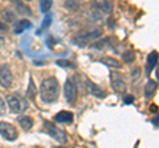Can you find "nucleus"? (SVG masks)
I'll return each instance as SVG.
<instances>
[{
    "mask_svg": "<svg viewBox=\"0 0 159 148\" xmlns=\"http://www.w3.org/2000/svg\"><path fill=\"white\" fill-rule=\"evenodd\" d=\"M56 148H65V147H56Z\"/></svg>",
    "mask_w": 159,
    "mask_h": 148,
    "instance_id": "cd10ccee",
    "label": "nucleus"
},
{
    "mask_svg": "<svg viewBox=\"0 0 159 148\" xmlns=\"http://www.w3.org/2000/svg\"><path fill=\"white\" fill-rule=\"evenodd\" d=\"M64 93H65V98L69 103H74L77 99V85L74 83V80L70 78L65 83V89H64Z\"/></svg>",
    "mask_w": 159,
    "mask_h": 148,
    "instance_id": "423d86ee",
    "label": "nucleus"
},
{
    "mask_svg": "<svg viewBox=\"0 0 159 148\" xmlns=\"http://www.w3.org/2000/svg\"><path fill=\"white\" fill-rule=\"evenodd\" d=\"M54 120L58 123H72L73 122V112L69 111H60L58 114L54 115Z\"/></svg>",
    "mask_w": 159,
    "mask_h": 148,
    "instance_id": "9d476101",
    "label": "nucleus"
},
{
    "mask_svg": "<svg viewBox=\"0 0 159 148\" xmlns=\"http://www.w3.org/2000/svg\"><path fill=\"white\" fill-rule=\"evenodd\" d=\"M36 86H34V82L32 78H29V86H28V90H27V97L28 98H31V99H33L34 97H36Z\"/></svg>",
    "mask_w": 159,
    "mask_h": 148,
    "instance_id": "f3484780",
    "label": "nucleus"
},
{
    "mask_svg": "<svg viewBox=\"0 0 159 148\" xmlns=\"http://www.w3.org/2000/svg\"><path fill=\"white\" fill-rule=\"evenodd\" d=\"M44 128H45V131L48 132V135H51L54 140H57L60 143H66V134L64 132L61 128H58L57 126H54L53 123L51 122H44Z\"/></svg>",
    "mask_w": 159,
    "mask_h": 148,
    "instance_id": "20e7f679",
    "label": "nucleus"
},
{
    "mask_svg": "<svg viewBox=\"0 0 159 148\" xmlns=\"http://www.w3.org/2000/svg\"><path fill=\"white\" fill-rule=\"evenodd\" d=\"M110 80H111V86L117 93H121L122 94V93L126 91V83L122 80V77L119 73H111Z\"/></svg>",
    "mask_w": 159,
    "mask_h": 148,
    "instance_id": "6e6552de",
    "label": "nucleus"
},
{
    "mask_svg": "<svg viewBox=\"0 0 159 148\" xmlns=\"http://www.w3.org/2000/svg\"><path fill=\"white\" fill-rule=\"evenodd\" d=\"M150 107H151V111H152V112H157V111H158V108H157V105H151Z\"/></svg>",
    "mask_w": 159,
    "mask_h": 148,
    "instance_id": "393cba45",
    "label": "nucleus"
},
{
    "mask_svg": "<svg viewBox=\"0 0 159 148\" xmlns=\"http://www.w3.org/2000/svg\"><path fill=\"white\" fill-rule=\"evenodd\" d=\"M32 27V24L29 23L28 20H21V21H19L15 24V28H13V32L16 33V34H20V33H23L25 29H29Z\"/></svg>",
    "mask_w": 159,
    "mask_h": 148,
    "instance_id": "ddd939ff",
    "label": "nucleus"
},
{
    "mask_svg": "<svg viewBox=\"0 0 159 148\" xmlns=\"http://www.w3.org/2000/svg\"><path fill=\"white\" fill-rule=\"evenodd\" d=\"M101 33H102V31L99 28H92V29H89V31L81 32V33H78L77 36H74L73 42L78 46H86L92 40H96V38L101 37Z\"/></svg>",
    "mask_w": 159,
    "mask_h": 148,
    "instance_id": "f03ea898",
    "label": "nucleus"
},
{
    "mask_svg": "<svg viewBox=\"0 0 159 148\" xmlns=\"http://www.w3.org/2000/svg\"><path fill=\"white\" fill-rule=\"evenodd\" d=\"M4 29H6V25H3V24L0 23V31H4Z\"/></svg>",
    "mask_w": 159,
    "mask_h": 148,
    "instance_id": "bb28decb",
    "label": "nucleus"
},
{
    "mask_svg": "<svg viewBox=\"0 0 159 148\" xmlns=\"http://www.w3.org/2000/svg\"><path fill=\"white\" fill-rule=\"evenodd\" d=\"M7 102H8V107L11 108V111L13 114H21L23 111H25L28 108V102L23 97L16 95V94L8 95Z\"/></svg>",
    "mask_w": 159,
    "mask_h": 148,
    "instance_id": "7ed1b4c3",
    "label": "nucleus"
},
{
    "mask_svg": "<svg viewBox=\"0 0 159 148\" xmlns=\"http://www.w3.org/2000/svg\"><path fill=\"white\" fill-rule=\"evenodd\" d=\"M157 62H158V53L157 52H151L147 56V65H146V74L147 76L152 72V69L157 66Z\"/></svg>",
    "mask_w": 159,
    "mask_h": 148,
    "instance_id": "9b49d317",
    "label": "nucleus"
},
{
    "mask_svg": "<svg viewBox=\"0 0 159 148\" xmlns=\"http://www.w3.org/2000/svg\"><path fill=\"white\" fill-rule=\"evenodd\" d=\"M3 44H4V36L3 34H0V48L3 46Z\"/></svg>",
    "mask_w": 159,
    "mask_h": 148,
    "instance_id": "b1692460",
    "label": "nucleus"
},
{
    "mask_svg": "<svg viewBox=\"0 0 159 148\" xmlns=\"http://www.w3.org/2000/svg\"><path fill=\"white\" fill-rule=\"evenodd\" d=\"M51 21H52V16H51V15H48V16L45 17V20H44V24H43V25H41V29H40V31H43V29H47L49 25H51ZM39 31V32H40ZM39 34V33H37Z\"/></svg>",
    "mask_w": 159,
    "mask_h": 148,
    "instance_id": "aec40b11",
    "label": "nucleus"
},
{
    "mask_svg": "<svg viewBox=\"0 0 159 148\" xmlns=\"http://www.w3.org/2000/svg\"><path fill=\"white\" fill-rule=\"evenodd\" d=\"M57 65H60V66H70V67H74L73 63L68 62V61H64V60H58V61H57Z\"/></svg>",
    "mask_w": 159,
    "mask_h": 148,
    "instance_id": "4be33fe9",
    "label": "nucleus"
},
{
    "mask_svg": "<svg viewBox=\"0 0 159 148\" xmlns=\"http://www.w3.org/2000/svg\"><path fill=\"white\" fill-rule=\"evenodd\" d=\"M0 134L4 139H7L9 141H13L17 139V131L11 123L7 122H0Z\"/></svg>",
    "mask_w": 159,
    "mask_h": 148,
    "instance_id": "39448f33",
    "label": "nucleus"
},
{
    "mask_svg": "<svg viewBox=\"0 0 159 148\" xmlns=\"http://www.w3.org/2000/svg\"><path fill=\"white\" fill-rule=\"evenodd\" d=\"M86 87H88V90L90 91V94L94 95V97H97V98H105L106 97V91L105 90H102L99 86H97L96 83H93L92 81H89L86 80Z\"/></svg>",
    "mask_w": 159,
    "mask_h": 148,
    "instance_id": "1a4fd4ad",
    "label": "nucleus"
},
{
    "mask_svg": "<svg viewBox=\"0 0 159 148\" xmlns=\"http://www.w3.org/2000/svg\"><path fill=\"white\" fill-rule=\"evenodd\" d=\"M134 58H135V56H134L133 50H126L125 53L122 54V60L125 62H127V63H131L134 61Z\"/></svg>",
    "mask_w": 159,
    "mask_h": 148,
    "instance_id": "a211bd4d",
    "label": "nucleus"
},
{
    "mask_svg": "<svg viewBox=\"0 0 159 148\" xmlns=\"http://www.w3.org/2000/svg\"><path fill=\"white\" fill-rule=\"evenodd\" d=\"M52 7V2H47V0H43V2H40V9H41V12L43 13H47L49 9H51Z\"/></svg>",
    "mask_w": 159,
    "mask_h": 148,
    "instance_id": "6ab92c4d",
    "label": "nucleus"
},
{
    "mask_svg": "<svg viewBox=\"0 0 159 148\" xmlns=\"http://www.w3.org/2000/svg\"><path fill=\"white\" fill-rule=\"evenodd\" d=\"M17 120H19L20 126H21L24 130H31L32 126H33V120H32V118H29V116L20 115V116L17 118Z\"/></svg>",
    "mask_w": 159,
    "mask_h": 148,
    "instance_id": "4468645a",
    "label": "nucleus"
},
{
    "mask_svg": "<svg viewBox=\"0 0 159 148\" xmlns=\"http://www.w3.org/2000/svg\"><path fill=\"white\" fill-rule=\"evenodd\" d=\"M13 76L8 65H0V85L3 87H9L12 85Z\"/></svg>",
    "mask_w": 159,
    "mask_h": 148,
    "instance_id": "0eeeda50",
    "label": "nucleus"
},
{
    "mask_svg": "<svg viewBox=\"0 0 159 148\" xmlns=\"http://www.w3.org/2000/svg\"><path fill=\"white\" fill-rule=\"evenodd\" d=\"M4 114H6V102L0 97V115H4Z\"/></svg>",
    "mask_w": 159,
    "mask_h": 148,
    "instance_id": "412c9836",
    "label": "nucleus"
},
{
    "mask_svg": "<svg viewBox=\"0 0 159 148\" xmlns=\"http://www.w3.org/2000/svg\"><path fill=\"white\" fill-rule=\"evenodd\" d=\"M12 17H13V16H12V15L8 12V13H7V20H12Z\"/></svg>",
    "mask_w": 159,
    "mask_h": 148,
    "instance_id": "a878e982",
    "label": "nucleus"
},
{
    "mask_svg": "<svg viewBox=\"0 0 159 148\" xmlns=\"http://www.w3.org/2000/svg\"><path fill=\"white\" fill-rule=\"evenodd\" d=\"M123 101H125V103H131V102H134V97L133 95H126L125 98H123Z\"/></svg>",
    "mask_w": 159,
    "mask_h": 148,
    "instance_id": "5701e85b",
    "label": "nucleus"
},
{
    "mask_svg": "<svg viewBox=\"0 0 159 148\" xmlns=\"http://www.w3.org/2000/svg\"><path fill=\"white\" fill-rule=\"evenodd\" d=\"M60 85L54 77L45 78L40 85V97L44 103H53L58 99Z\"/></svg>",
    "mask_w": 159,
    "mask_h": 148,
    "instance_id": "f257e3e1",
    "label": "nucleus"
},
{
    "mask_svg": "<svg viewBox=\"0 0 159 148\" xmlns=\"http://www.w3.org/2000/svg\"><path fill=\"white\" fill-rule=\"evenodd\" d=\"M101 62L105 63L106 66H110V67H116V69L122 67L121 62H119L118 60H116V58H111V57H103V58H101Z\"/></svg>",
    "mask_w": 159,
    "mask_h": 148,
    "instance_id": "dca6fc26",
    "label": "nucleus"
},
{
    "mask_svg": "<svg viewBox=\"0 0 159 148\" xmlns=\"http://www.w3.org/2000/svg\"><path fill=\"white\" fill-rule=\"evenodd\" d=\"M157 82L155 81H148L147 83H146V86H145V97L147 98H151L152 95H154V93H155V90H157Z\"/></svg>",
    "mask_w": 159,
    "mask_h": 148,
    "instance_id": "2eb2a0df",
    "label": "nucleus"
},
{
    "mask_svg": "<svg viewBox=\"0 0 159 148\" xmlns=\"http://www.w3.org/2000/svg\"><path fill=\"white\" fill-rule=\"evenodd\" d=\"M92 7L93 8H98V11L99 12H110L111 11V8H113V4L110 2H94L92 4Z\"/></svg>",
    "mask_w": 159,
    "mask_h": 148,
    "instance_id": "f8f14e48",
    "label": "nucleus"
}]
</instances>
